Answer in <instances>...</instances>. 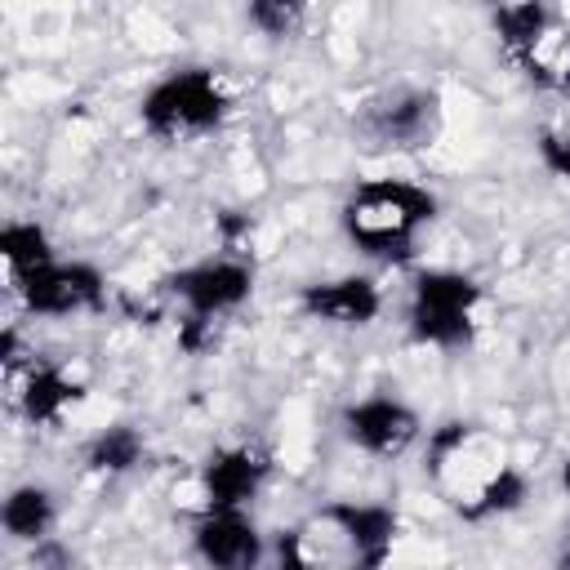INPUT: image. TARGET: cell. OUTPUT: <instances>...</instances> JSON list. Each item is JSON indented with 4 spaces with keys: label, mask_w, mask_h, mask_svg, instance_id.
<instances>
[{
    "label": "cell",
    "mask_w": 570,
    "mask_h": 570,
    "mask_svg": "<svg viewBox=\"0 0 570 570\" xmlns=\"http://www.w3.org/2000/svg\"><path fill=\"white\" fill-rule=\"evenodd\" d=\"M436 218V196L414 178H365L347 191L338 223L347 240L383 263H405L419 232Z\"/></svg>",
    "instance_id": "obj_1"
},
{
    "label": "cell",
    "mask_w": 570,
    "mask_h": 570,
    "mask_svg": "<svg viewBox=\"0 0 570 570\" xmlns=\"http://www.w3.org/2000/svg\"><path fill=\"white\" fill-rule=\"evenodd\" d=\"M227 111H232V98H227L218 71H209V67H178V71L160 76L138 102L142 129L160 142H183V138L209 134L227 120Z\"/></svg>",
    "instance_id": "obj_2"
},
{
    "label": "cell",
    "mask_w": 570,
    "mask_h": 570,
    "mask_svg": "<svg viewBox=\"0 0 570 570\" xmlns=\"http://www.w3.org/2000/svg\"><path fill=\"white\" fill-rule=\"evenodd\" d=\"M481 281L454 267H428L410 285V334L423 347L463 352L476 338Z\"/></svg>",
    "instance_id": "obj_3"
},
{
    "label": "cell",
    "mask_w": 570,
    "mask_h": 570,
    "mask_svg": "<svg viewBox=\"0 0 570 570\" xmlns=\"http://www.w3.org/2000/svg\"><path fill=\"white\" fill-rule=\"evenodd\" d=\"M503 468H508V459H503V450L485 436L481 423L450 419V423H441V428L428 436V463H423V472H428V481L445 494V503H450L459 517L476 503V494H481Z\"/></svg>",
    "instance_id": "obj_4"
},
{
    "label": "cell",
    "mask_w": 570,
    "mask_h": 570,
    "mask_svg": "<svg viewBox=\"0 0 570 570\" xmlns=\"http://www.w3.org/2000/svg\"><path fill=\"white\" fill-rule=\"evenodd\" d=\"M436 125H441V98H436V89H419V85L379 89L356 111V134L370 147L414 151L436 138Z\"/></svg>",
    "instance_id": "obj_5"
},
{
    "label": "cell",
    "mask_w": 570,
    "mask_h": 570,
    "mask_svg": "<svg viewBox=\"0 0 570 570\" xmlns=\"http://www.w3.org/2000/svg\"><path fill=\"white\" fill-rule=\"evenodd\" d=\"M165 289L174 298H183V307H187V334L183 338H187V347H196L200 325L236 312L254 294V267L240 258H205V263H191V267L165 276Z\"/></svg>",
    "instance_id": "obj_6"
},
{
    "label": "cell",
    "mask_w": 570,
    "mask_h": 570,
    "mask_svg": "<svg viewBox=\"0 0 570 570\" xmlns=\"http://www.w3.org/2000/svg\"><path fill=\"white\" fill-rule=\"evenodd\" d=\"M13 289L31 316H76V312H98L107 303V281L94 263H45L27 276H13Z\"/></svg>",
    "instance_id": "obj_7"
},
{
    "label": "cell",
    "mask_w": 570,
    "mask_h": 570,
    "mask_svg": "<svg viewBox=\"0 0 570 570\" xmlns=\"http://www.w3.org/2000/svg\"><path fill=\"white\" fill-rule=\"evenodd\" d=\"M338 428H343V436H347L361 454H370V459H401V454L419 441V432H423L414 405H405L401 396H387V392L361 396V401L343 405Z\"/></svg>",
    "instance_id": "obj_8"
},
{
    "label": "cell",
    "mask_w": 570,
    "mask_h": 570,
    "mask_svg": "<svg viewBox=\"0 0 570 570\" xmlns=\"http://www.w3.org/2000/svg\"><path fill=\"white\" fill-rule=\"evenodd\" d=\"M321 521L334 525V534L347 548V566L352 570H383L396 543V508L387 503H356V499H334L321 508Z\"/></svg>",
    "instance_id": "obj_9"
},
{
    "label": "cell",
    "mask_w": 570,
    "mask_h": 570,
    "mask_svg": "<svg viewBox=\"0 0 570 570\" xmlns=\"http://www.w3.org/2000/svg\"><path fill=\"white\" fill-rule=\"evenodd\" d=\"M191 548L209 570H263L267 543L245 508H205L191 525Z\"/></svg>",
    "instance_id": "obj_10"
},
{
    "label": "cell",
    "mask_w": 570,
    "mask_h": 570,
    "mask_svg": "<svg viewBox=\"0 0 570 570\" xmlns=\"http://www.w3.org/2000/svg\"><path fill=\"white\" fill-rule=\"evenodd\" d=\"M298 307L312 321H325V325H338V330H365L383 312V294H379L374 276L347 272V276H330V281L303 285L298 289Z\"/></svg>",
    "instance_id": "obj_11"
},
{
    "label": "cell",
    "mask_w": 570,
    "mask_h": 570,
    "mask_svg": "<svg viewBox=\"0 0 570 570\" xmlns=\"http://www.w3.org/2000/svg\"><path fill=\"white\" fill-rule=\"evenodd\" d=\"M272 476V454L258 445H223L205 459V508H249Z\"/></svg>",
    "instance_id": "obj_12"
},
{
    "label": "cell",
    "mask_w": 570,
    "mask_h": 570,
    "mask_svg": "<svg viewBox=\"0 0 570 570\" xmlns=\"http://www.w3.org/2000/svg\"><path fill=\"white\" fill-rule=\"evenodd\" d=\"M76 401H85V383L71 379L62 365H53V361H31L27 365L22 387H18V405L36 428L58 423Z\"/></svg>",
    "instance_id": "obj_13"
},
{
    "label": "cell",
    "mask_w": 570,
    "mask_h": 570,
    "mask_svg": "<svg viewBox=\"0 0 570 570\" xmlns=\"http://www.w3.org/2000/svg\"><path fill=\"white\" fill-rule=\"evenodd\" d=\"M0 521H4L9 539H18V543H45L49 530H53V521H58L53 490L49 485H36V481L13 485L9 499H4V508H0Z\"/></svg>",
    "instance_id": "obj_14"
},
{
    "label": "cell",
    "mask_w": 570,
    "mask_h": 570,
    "mask_svg": "<svg viewBox=\"0 0 570 570\" xmlns=\"http://www.w3.org/2000/svg\"><path fill=\"white\" fill-rule=\"evenodd\" d=\"M552 18H557V13H552L548 4H539V0H525V4H499V9H494V31H499L503 53L521 67V62L548 40Z\"/></svg>",
    "instance_id": "obj_15"
},
{
    "label": "cell",
    "mask_w": 570,
    "mask_h": 570,
    "mask_svg": "<svg viewBox=\"0 0 570 570\" xmlns=\"http://www.w3.org/2000/svg\"><path fill=\"white\" fill-rule=\"evenodd\" d=\"M142 454H147L142 432L129 428V423H111L85 445V468L98 472V476H125L142 463Z\"/></svg>",
    "instance_id": "obj_16"
},
{
    "label": "cell",
    "mask_w": 570,
    "mask_h": 570,
    "mask_svg": "<svg viewBox=\"0 0 570 570\" xmlns=\"http://www.w3.org/2000/svg\"><path fill=\"white\" fill-rule=\"evenodd\" d=\"M0 254L9 263V276H27L45 263H53V245H49V232L31 218H18V223H4L0 232Z\"/></svg>",
    "instance_id": "obj_17"
},
{
    "label": "cell",
    "mask_w": 570,
    "mask_h": 570,
    "mask_svg": "<svg viewBox=\"0 0 570 570\" xmlns=\"http://www.w3.org/2000/svg\"><path fill=\"white\" fill-rule=\"evenodd\" d=\"M525 494H530V481H525V472L521 468H503L481 494H476V503L463 512V521H490V517H503V512H517L521 503H525Z\"/></svg>",
    "instance_id": "obj_18"
},
{
    "label": "cell",
    "mask_w": 570,
    "mask_h": 570,
    "mask_svg": "<svg viewBox=\"0 0 570 570\" xmlns=\"http://www.w3.org/2000/svg\"><path fill=\"white\" fill-rule=\"evenodd\" d=\"M521 71H525L534 85H548V89L570 94V31H566V36H548V40L521 62Z\"/></svg>",
    "instance_id": "obj_19"
},
{
    "label": "cell",
    "mask_w": 570,
    "mask_h": 570,
    "mask_svg": "<svg viewBox=\"0 0 570 570\" xmlns=\"http://www.w3.org/2000/svg\"><path fill=\"white\" fill-rule=\"evenodd\" d=\"M245 18H249L263 36L285 40V36H294V27L303 22V4H294V0H254V4L245 9Z\"/></svg>",
    "instance_id": "obj_20"
},
{
    "label": "cell",
    "mask_w": 570,
    "mask_h": 570,
    "mask_svg": "<svg viewBox=\"0 0 570 570\" xmlns=\"http://www.w3.org/2000/svg\"><path fill=\"white\" fill-rule=\"evenodd\" d=\"M263 570H312V557H307V534L298 525L289 530H276L272 548H267V566Z\"/></svg>",
    "instance_id": "obj_21"
},
{
    "label": "cell",
    "mask_w": 570,
    "mask_h": 570,
    "mask_svg": "<svg viewBox=\"0 0 570 570\" xmlns=\"http://www.w3.org/2000/svg\"><path fill=\"white\" fill-rule=\"evenodd\" d=\"M539 160L548 174L570 183V125L566 129H543L539 134Z\"/></svg>",
    "instance_id": "obj_22"
},
{
    "label": "cell",
    "mask_w": 570,
    "mask_h": 570,
    "mask_svg": "<svg viewBox=\"0 0 570 570\" xmlns=\"http://www.w3.org/2000/svg\"><path fill=\"white\" fill-rule=\"evenodd\" d=\"M557 570H570V525H566V539L557 548Z\"/></svg>",
    "instance_id": "obj_23"
},
{
    "label": "cell",
    "mask_w": 570,
    "mask_h": 570,
    "mask_svg": "<svg viewBox=\"0 0 570 570\" xmlns=\"http://www.w3.org/2000/svg\"><path fill=\"white\" fill-rule=\"evenodd\" d=\"M561 485H566V494H570V454H566V468H561Z\"/></svg>",
    "instance_id": "obj_24"
}]
</instances>
